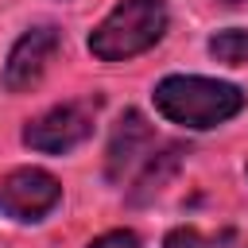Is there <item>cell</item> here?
<instances>
[{
  "label": "cell",
  "mask_w": 248,
  "mask_h": 248,
  "mask_svg": "<svg viewBox=\"0 0 248 248\" xmlns=\"http://www.w3.org/2000/svg\"><path fill=\"white\" fill-rule=\"evenodd\" d=\"M155 108L182 128H217L244 108V93L229 81L198 78V74H170L155 85Z\"/></svg>",
  "instance_id": "cell-1"
},
{
  "label": "cell",
  "mask_w": 248,
  "mask_h": 248,
  "mask_svg": "<svg viewBox=\"0 0 248 248\" xmlns=\"http://www.w3.org/2000/svg\"><path fill=\"white\" fill-rule=\"evenodd\" d=\"M167 31V4L163 0H120L89 35V50L101 62H124L155 46Z\"/></svg>",
  "instance_id": "cell-2"
},
{
  "label": "cell",
  "mask_w": 248,
  "mask_h": 248,
  "mask_svg": "<svg viewBox=\"0 0 248 248\" xmlns=\"http://www.w3.org/2000/svg\"><path fill=\"white\" fill-rule=\"evenodd\" d=\"M93 112L97 101H70V105H54L43 116H35L23 128V143L31 151H46V155H66L78 143H85L93 136Z\"/></svg>",
  "instance_id": "cell-3"
},
{
  "label": "cell",
  "mask_w": 248,
  "mask_h": 248,
  "mask_svg": "<svg viewBox=\"0 0 248 248\" xmlns=\"http://www.w3.org/2000/svg\"><path fill=\"white\" fill-rule=\"evenodd\" d=\"M62 198V186L50 170L19 167L8 178H0V217L12 221H43Z\"/></svg>",
  "instance_id": "cell-4"
},
{
  "label": "cell",
  "mask_w": 248,
  "mask_h": 248,
  "mask_svg": "<svg viewBox=\"0 0 248 248\" xmlns=\"http://www.w3.org/2000/svg\"><path fill=\"white\" fill-rule=\"evenodd\" d=\"M58 46H62V35H58V27H50V23H39V27L23 31V35L16 39L8 62H4V74H0L4 89H8V93H27L31 85H39V78H43L46 66H50V58L58 54Z\"/></svg>",
  "instance_id": "cell-5"
},
{
  "label": "cell",
  "mask_w": 248,
  "mask_h": 248,
  "mask_svg": "<svg viewBox=\"0 0 248 248\" xmlns=\"http://www.w3.org/2000/svg\"><path fill=\"white\" fill-rule=\"evenodd\" d=\"M155 155V136H151V124L132 108L120 116L112 140H108V159H105V174L112 182H124L136 167H143L147 159Z\"/></svg>",
  "instance_id": "cell-6"
},
{
  "label": "cell",
  "mask_w": 248,
  "mask_h": 248,
  "mask_svg": "<svg viewBox=\"0 0 248 248\" xmlns=\"http://www.w3.org/2000/svg\"><path fill=\"white\" fill-rule=\"evenodd\" d=\"M178 155H182L178 147H167L163 155H151V159L143 163V174H140V186H136V194H132V198H136V202H147L151 194H159V190H163V182L174 174Z\"/></svg>",
  "instance_id": "cell-7"
},
{
  "label": "cell",
  "mask_w": 248,
  "mask_h": 248,
  "mask_svg": "<svg viewBox=\"0 0 248 248\" xmlns=\"http://www.w3.org/2000/svg\"><path fill=\"white\" fill-rule=\"evenodd\" d=\"M209 54L225 66H244L248 62V31L240 27H229V31H217L209 39Z\"/></svg>",
  "instance_id": "cell-8"
},
{
  "label": "cell",
  "mask_w": 248,
  "mask_h": 248,
  "mask_svg": "<svg viewBox=\"0 0 248 248\" xmlns=\"http://www.w3.org/2000/svg\"><path fill=\"white\" fill-rule=\"evenodd\" d=\"M229 236H232V232H225L221 240H229ZM221 240H217V236L198 232L194 225H178V229H170V232H167L163 248H221Z\"/></svg>",
  "instance_id": "cell-9"
},
{
  "label": "cell",
  "mask_w": 248,
  "mask_h": 248,
  "mask_svg": "<svg viewBox=\"0 0 248 248\" xmlns=\"http://www.w3.org/2000/svg\"><path fill=\"white\" fill-rule=\"evenodd\" d=\"M89 248H143V244H140L136 232H128V229H112V232H101Z\"/></svg>",
  "instance_id": "cell-10"
},
{
  "label": "cell",
  "mask_w": 248,
  "mask_h": 248,
  "mask_svg": "<svg viewBox=\"0 0 248 248\" xmlns=\"http://www.w3.org/2000/svg\"><path fill=\"white\" fill-rule=\"evenodd\" d=\"M221 4H240V0H221Z\"/></svg>",
  "instance_id": "cell-11"
},
{
  "label": "cell",
  "mask_w": 248,
  "mask_h": 248,
  "mask_svg": "<svg viewBox=\"0 0 248 248\" xmlns=\"http://www.w3.org/2000/svg\"><path fill=\"white\" fill-rule=\"evenodd\" d=\"M244 170H248V167H244Z\"/></svg>",
  "instance_id": "cell-12"
}]
</instances>
